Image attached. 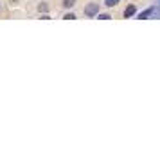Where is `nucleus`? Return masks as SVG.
<instances>
[{"mask_svg":"<svg viewBox=\"0 0 160 155\" xmlns=\"http://www.w3.org/2000/svg\"><path fill=\"white\" fill-rule=\"evenodd\" d=\"M85 13H87L88 16H94L99 13V4H90V6H87V9H85Z\"/></svg>","mask_w":160,"mask_h":155,"instance_id":"f257e3e1","label":"nucleus"},{"mask_svg":"<svg viewBox=\"0 0 160 155\" xmlns=\"http://www.w3.org/2000/svg\"><path fill=\"white\" fill-rule=\"evenodd\" d=\"M153 13H155V8H149V9H146V11H142V13L138 15V18H140V20H146V18L151 16Z\"/></svg>","mask_w":160,"mask_h":155,"instance_id":"f03ea898","label":"nucleus"},{"mask_svg":"<svg viewBox=\"0 0 160 155\" xmlns=\"http://www.w3.org/2000/svg\"><path fill=\"white\" fill-rule=\"evenodd\" d=\"M65 20H76V15L68 13V15H65Z\"/></svg>","mask_w":160,"mask_h":155,"instance_id":"0eeeda50","label":"nucleus"},{"mask_svg":"<svg viewBox=\"0 0 160 155\" xmlns=\"http://www.w3.org/2000/svg\"><path fill=\"white\" fill-rule=\"evenodd\" d=\"M97 18H99V20H110L112 16L110 15H97Z\"/></svg>","mask_w":160,"mask_h":155,"instance_id":"423d86ee","label":"nucleus"},{"mask_svg":"<svg viewBox=\"0 0 160 155\" xmlns=\"http://www.w3.org/2000/svg\"><path fill=\"white\" fill-rule=\"evenodd\" d=\"M74 2H76V0H63V6H65V8H72Z\"/></svg>","mask_w":160,"mask_h":155,"instance_id":"39448f33","label":"nucleus"},{"mask_svg":"<svg viewBox=\"0 0 160 155\" xmlns=\"http://www.w3.org/2000/svg\"><path fill=\"white\" fill-rule=\"evenodd\" d=\"M135 15V6H128V8L124 9V16L126 18H130V16Z\"/></svg>","mask_w":160,"mask_h":155,"instance_id":"7ed1b4c3","label":"nucleus"},{"mask_svg":"<svg viewBox=\"0 0 160 155\" xmlns=\"http://www.w3.org/2000/svg\"><path fill=\"white\" fill-rule=\"evenodd\" d=\"M119 4V0H104V6H108V8H113Z\"/></svg>","mask_w":160,"mask_h":155,"instance_id":"20e7f679","label":"nucleus"}]
</instances>
